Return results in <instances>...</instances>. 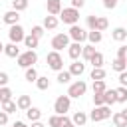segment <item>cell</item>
I'll return each mask as SVG.
<instances>
[{
    "instance_id": "obj_1",
    "label": "cell",
    "mask_w": 127,
    "mask_h": 127,
    "mask_svg": "<svg viewBox=\"0 0 127 127\" xmlns=\"http://www.w3.org/2000/svg\"><path fill=\"white\" fill-rule=\"evenodd\" d=\"M16 62H18V65L24 67V69L34 67V64L38 62V54H36V50H26V52H22V54L16 58Z\"/></svg>"
},
{
    "instance_id": "obj_2",
    "label": "cell",
    "mask_w": 127,
    "mask_h": 127,
    "mask_svg": "<svg viewBox=\"0 0 127 127\" xmlns=\"http://www.w3.org/2000/svg\"><path fill=\"white\" fill-rule=\"evenodd\" d=\"M46 64H48V67L54 69V71H62V69H64V58H62L60 52H56V50H52V52L46 56Z\"/></svg>"
},
{
    "instance_id": "obj_3",
    "label": "cell",
    "mask_w": 127,
    "mask_h": 127,
    "mask_svg": "<svg viewBox=\"0 0 127 127\" xmlns=\"http://www.w3.org/2000/svg\"><path fill=\"white\" fill-rule=\"evenodd\" d=\"M60 20L64 22V24H69V26H73V24H77V20H79V10H75V8H62V12H60Z\"/></svg>"
},
{
    "instance_id": "obj_4",
    "label": "cell",
    "mask_w": 127,
    "mask_h": 127,
    "mask_svg": "<svg viewBox=\"0 0 127 127\" xmlns=\"http://www.w3.org/2000/svg\"><path fill=\"white\" fill-rule=\"evenodd\" d=\"M85 91H87V83H85L83 79H77V81H73V83L69 85L67 97H69V99H77V97L85 95Z\"/></svg>"
},
{
    "instance_id": "obj_5",
    "label": "cell",
    "mask_w": 127,
    "mask_h": 127,
    "mask_svg": "<svg viewBox=\"0 0 127 127\" xmlns=\"http://www.w3.org/2000/svg\"><path fill=\"white\" fill-rule=\"evenodd\" d=\"M69 107H71V99H69L67 95H60V97L54 101V111H56V115H65V113L69 111Z\"/></svg>"
},
{
    "instance_id": "obj_6",
    "label": "cell",
    "mask_w": 127,
    "mask_h": 127,
    "mask_svg": "<svg viewBox=\"0 0 127 127\" xmlns=\"http://www.w3.org/2000/svg\"><path fill=\"white\" fill-rule=\"evenodd\" d=\"M91 121H103V119H109L111 117V107L109 105H99V107H93V111L87 115Z\"/></svg>"
},
{
    "instance_id": "obj_7",
    "label": "cell",
    "mask_w": 127,
    "mask_h": 127,
    "mask_svg": "<svg viewBox=\"0 0 127 127\" xmlns=\"http://www.w3.org/2000/svg\"><path fill=\"white\" fill-rule=\"evenodd\" d=\"M69 40H73V42H77V44H81V42H85L87 40V32L81 28V26H77V24H73V26H69Z\"/></svg>"
},
{
    "instance_id": "obj_8",
    "label": "cell",
    "mask_w": 127,
    "mask_h": 127,
    "mask_svg": "<svg viewBox=\"0 0 127 127\" xmlns=\"http://www.w3.org/2000/svg\"><path fill=\"white\" fill-rule=\"evenodd\" d=\"M8 38H10V42H12V44H20V42H24V38H26L24 28H22L20 24L10 26V30H8Z\"/></svg>"
},
{
    "instance_id": "obj_9",
    "label": "cell",
    "mask_w": 127,
    "mask_h": 127,
    "mask_svg": "<svg viewBox=\"0 0 127 127\" xmlns=\"http://www.w3.org/2000/svg\"><path fill=\"white\" fill-rule=\"evenodd\" d=\"M69 46V36L67 34H56L54 38H52V48L56 50V52H60V50H64V48H67Z\"/></svg>"
},
{
    "instance_id": "obj_10",
    "label": "cell",
    "mask_w": 127,
    "mask_h": 127,
    "mask_svg": "<svg viewBox=\"0 0 127 127\" xmlns=\"http://www.w3.org/2000/svg\"><path fill=\"white\" fill-rule=\"evenodd\" d=\"M46 10L50 16H60L62 12V0H48L46 2Z\"/></svg>"
},
{
    "instance_id": "obj_11",
    "label": "cell",
    "mask_w": 127,
    "mask_h": 127,
    "mask_svg": "<svg viewBox=\"0 0 127 127\" xmlns=\"http://www.w3.org/2000/svg\"><path fill=\"white\" fill-rule=\"evenodd\" d=\"M81 48H83V46H81V44H77V42L69 44V46H67V56H69V58L75 62V60L81 56Z\"/></svg>"
},
{
    "instance_id": "obj_12",
    "label": "cell",
    "mask_w": 127,
    "mask_h": 127,
    "mask_svg": "<svg viewBox=\"0 0 127 127\" xmlns=\"http://www.w3.org/2000/svg\"><path fill=\"white\" fill-rule=\"evenodd\" d=\"M87 119H89V117H87V113H85V111H75V113H73V117H71V123H73L75 127H81V125H85V123H87Z\"/></svg>"
},
{
    "instance_id": "obj_13",
    "label": "cell",
    "mask_w": 127,
    "mask_h": 127,
    "mask_svg": "<svg viewBox=\"0 0 127 127\" xmlns=\"http://www.w3.org/2000/svg\"><path fill=\"white\" fill-rule=\"evenodd\" d=\"M4 22H6L8 26H16V24L20 22V14H18L16 10H8V12L4 14Z\"/></svg>"
},
{
    "instance_id": "obj_14",
    "label": "cell",
    "mask_w": 127,
    "mask_h": 127,
    "mask_svg": "<svg viewBox=\"0 0 127 127\" xmlns=\"http://www.w3.org/2000/svg\"><path fill=\"white\" fill-rule=\"evenodd\" d=\"M16 107L22 109V111H28V109L32 107V99H30V95H20V97L16 99Z\"/></svg>"
},
{
    "instance_id": "obj_15",
    "label": "cell",
    "mask_w": 127,
    "mask_h": 127,
    "mask_svg": "<svg viewBox=\"0 0 127 127\" xmlns=\"http://www.w3.org/2000/svg\"><path fill=\"white\" fill-rule=\"evenodd\" d=\"M111 38H113L115 42H125V40H127V30L121 28V26H117V28L111 32Z\"/></svg>"
},
{
    "instance_id": "obj_16",
    "label": "cell",
    "mask_w": 127,
    "mask_h": 127,
    "mask_svg": "<svg viewBox=\"0 0 127 127\" xmlns=\"http://www.w3.org/2000/svg\"><path fill=\"white\" fill-rule=\"evenodd\" d=\"M4 54L8 56V58H18L22 52H20V48H18V44H8V46H4Z\"/></svg>"
},
{
    "instance_id": "obj_17",
    "label": "cell",
    "mask_w": 127,
    "mask_h": 127,
    "mask_svg": "<svg viewBox=\"0 0 127 127\" xmlns=\"http://www.w3.org/2000/svg\"><path fill=\"white\" fill-rule=\"evenodd\" d=\"M67 71H69L71 75H77V77H79V75H81V73L85 71V65H83L81 62H77V60H75V62H73V64L69 65V69H67Z\"/></svg>"
},
{
    "instance_id": "obj_18",
    "label": "cell",
    "mask_w": 127,
    "mask_h": 127,
    "mask_svg": "<svg viewBox=\"0 0 127 127\" xmlns=\"http://www.w3.org/2000/svg\"><path fill=\"white\" fill-rule=\"evenodd\" d=\"M58 22H60V20H58L56 16H50V14H48V16L44 18V30H56V28H58Z\"/></svg>"
},
{
    "instance_id": "obj_19",
    "label": "cell",
    "mask_w": 127,
    "mask_h": 127,
    "mask_svg": "<svg viewBox=\"0 0 127 127\" xmlns=\"http://www.w3.org/2000/svg\"><path fill=\"white\" fill-rule=\"evenodd\" d=\"M87 40H89L91 46H95V44H99V42L103 40V34L97 32V30H89V32H87Z\"/></svg>"
},
{
    "instance_id": "obj_20",
    "label": "cell",
    "mask_w": 127,
    "mask_h": 127,
    "mask_svg": "<svg viewBox=\"0 0 127 127\" xmlns=\"http://www.w3.org/2000/svg\"><path fill=\"white\" fill-rule=\"evenodd\" d=\"M103 62H105V58H103L101 52H95V54L91 56V60H89V64H91L93 67H103Z\"/></svg>"
},
{
    "instance_id": "obj_21",
    "label": "cell",
    "mask_w": 127,
    "mask_h": 127,
    "mask_svg": "<svg viewBox=\"0 0 127 127\" xmlns=\"http://www.w3.org/2000/svg\"><path fill=\"white\" fill-rule=\"evenodd\" d=\"M26 117L34 123V121H40V117H42V109H38V107H30L28 111H26Z\"/></svg>"
},
{
    "instance_id": "obj_22",
    "label": "cell",
    "mask_w": 127,
    "mask_h": 127,
    "mask_svg": "<svg viewBox=\"0 0 127 127\" xmlns=\"http://www.w3.org/2000/svg\"><path fill=\"white\" fill-rule=\"evenodd\" d=\"M38 44H40V40H38V38H34L32 34H28V36L24 38V46H26L28 50H36V48H38Z\"/></svg>"
},
{
    "instance_id": "obj_23",
    "label": "cell",
    "mask_w": 127,
    "mask_h": 127,
    "mask_svg": "<svg viewBox=\"0 0 127 127\" xmlns=\"http://www.w3.org/2000/svg\"><path fill=\"white\" fill-rule=\"evenodd\" d=\"M93 54H95V46H91V44H87V46H83V48H81V58H83L85 62H89Z\"/></svg>"
},
{
    "instance_id": "obj_24",
    "label": "cell",
    "mask_w": 127,
    "mask_h": 127,
    "mask_svg": "<svg viewBox=\"0 0 127 127\" xmlns=\"http://www.w3.org/2000/svg\"><path fill=\"white\" fill-rule=\"evenodd\" d=\"M89 77H91L93 81L105 79V69H103V67H93V69H91V73H89Z\"/></svg>"
},
{
    "instance_id": "obj_25",
    "label": "cell",
    "mask_w": 127,
    "mask_h": 127,
    "mask_svg": "<svg viewBox=\"0 0 127 127\" xmlns=\"http://www.w3.org/2000/svg\"><path fill=\"white\" fill-rule=\"evenodd\" d=\"M103 99H105V105L117 103V99H115V89H105V91H103Z\"/></svg>"
},
{
    "instance_id": "obj_26",
    "label": "cell",
    "mask_w": 127,
    "mask_h": 127,
    "mask_svg": "<svg viewBox=\"0 0 127 127\" xmlns=\"http://www.w3.org/2000/svg\"><path fill=\"white\" fill-rule=\"evenodd\" d=\"M115 99H117V103H125L127 101V87H117L115 89Z\"/></svg>"
},
{
    "instance_id": "obj_27",
    "label": "cell",
    "mask_w": 127,
    "mask_h": 127,
    "mask_svg": "<svg viewBox=\"0 0 127 127\" xmlns=\"http://www.w3.org/2000/svg\"><path fill=\"white\" fill-rule=\"evenodd\" d=\"M111 67L117 71V73H121V71H125L127 69V64L123 62V60H119V58H115L113 62H111Z\"/></svg>"
},
{
    "instance_id": "obj_28",
    "label": "cell",
    "mask_w": 127,
    "mask_h": 127,
    "mask_svg": "<svg viewBox=\"0 0 127 127\" xmlns=\"http://www.w3.org/2000/svg\"><path fill=\"white\" fill-rule=\"evenodd\" d=\"M24 77H26V81L36 83V79H38V71H36V67H28V69L24 71Z\"/></svg>"
},
{
    "instance_id": "obj_29",
    "label": "cell",
    "mask_w": 127,
    "mask_h": 127,
    "mask_svg": "<svg viewBox=\"0 0 127 127\" xmlns=\"http://www.w3.org/2000/svg\"><path fill=\"white\" fill-rule=\"evenodd\" d=\"M36 87L42 89V91H46V89L50 87V79H48L46 75H38V79H36Z\"/></svg>"
},
{
    "instance_id": "obj_30",
    "label": "cell",
    "mask_w": 127,
    "mask_h": 127,
    "mask_svg": "<svg viewBox=\"0 0 127 127\" xmlns=\"http://www.w3.org/2000/svg\"><path fill=\"white\" fill-rule=\"evenodd\" d=\"M56 79H58V83H62V85H64V83H69V79H71V73L62 69V71H58V77H56Z\"/></svg>"
},
{
    "instance_id": "obj_31",
    "label": "cell",
    "mask_w": 127,
    "mask_h": 127,
    "mask_svg": "<svg viewBox=\"0 0 127 127\" xmlns=\"http://www.w3.org/2000/svg\"><path fill=\"white\" fill-rule=\"evenodd\" d=\"M91 89H93V93H103V91L107 89V85H105V79H99V81H93V85H91Z\"/></svg>"
},
{
    "instance_id": "obj_32",
    "label": "cell",
    "mask_w": 127,
    "mask_h": 127,
    "mask_svg": "<svg viewBox=\"0 0 127 127\" xmlns=\"http://www.w3.org/2000/svg\"><path fill=\"white\" fill-rule=\"evenodd\" d=\"M0 105H2V111H6L8 115H10V113H16V109H18V107H16V101H4V103H0Z\"/></svg>"
},
{
    "instance_id": "obj_33",
    "label": "cell",
    "mask_w": 127,
    "mask_h": 127,
    "mask_svg": "<svg viewBox=\"0 0 127 127\" xmlns=\"http://www.w3.org/2000/svg\"><path fill=\"white\" fill-rule=\"evenodd\" d=\"M0 97H2V103H4V101H12V89H10L8 85L0 87Z\"/></svg>"
},
{
    "instance_id": "obj_34",
    "label": "cell",
    "mask_w": 127,
    "mask_h": 127,
    "mask_svg": "<svg viewBox=\"0 0 127 127\" xmlns=\"http://www.w3.org/2000/svg\"><path fill=\"white\" fill-rule=\"evenodd\" d=\"M113 123H115V127H127V121H125V117L121 115V111L113 113Z\"/></svg>"
},
{
    "instance_id": "obj_35",
    "label": "cell",
    "mask_w": 127,
    "mask_h": 127,
    "mask_svg": "<svg viewBox=\"0 0 127 127\" xmlns=\"http://www.w3.org/2000/svg\"><path fill=\"white\" fill-rule=\"evenodd\" d=\"M28 8V0H12V10L16 12H22Z\"/></svg>"
},
{
    "instance_id": "obj_36",
    "label": "cell",
    "mask_w": 127,
    "mask_h": 127,
    "mask_svg": "<svg viewBox=\"0 0 127 127\" xmlns=\"http://www.w3.org/2000/svg\"><path fill=\"white\" fill-rule=\"evenodd\" d=\"M107 26H109L107 18H103V16H97V24H95V30H97V32H103V30H107Z\"/></svg>"
},
{
    "instance_id": "obj_37",
    "label": "cell",
    "mask_w": 127,
    "mask_h": 127,
    "mask_svg": "<svg viewBox=\"0 0 127 127\" xmlns=\"http://www.w3.org/2000/svg\"><path fill=\"white\" fill-rule=\"evenodd\" d=\"M48 123H50V127H62V115H52L48 119Z\"/></svg>"
},
{
    "instance_id": "obj_38",
    "label": "cell",
    "mask_w": 127,
    "mask_h": 127,
    "mask_svg": "<svg viewBox=\"0 0 127 127\" xmlns=\"http://www.w3.org/2000/svg\"><path fill=\"white\" fill-rule=\"evenodd\" d=\"M85 24H87V28H89V30H95V24H97V16H95V14H91V16H87V20H85Z\"/></svg>"
},
{
    "instance_id": "obj_39",
    "label": "cell",
    "mask_w": 127,
    "mask_h": 127,
    "mask_svg": "<svg viewBox=\"0 0 127 127\" xmlns=\"http://www.w3.org/2000/svg\"><path fill=\"white\" fill-rule=\"evenodd\" d=\"M93 105H95V107H99V105H105L103 93H93Z\"/></svg>"
},
{
    "instance_id": "obj_40",
    "label": "cell",
    "mask_w": 127,
    "mask_h": 127,
    "mask_svg": "<svg viewBox=\"0 0 127 127\" xmlns=\"http://www.w3.org/2000/svg\"><path fill=\"white\" fill-rule=\"evenodd\" d=\"M117 58H119V60H123V62L127 64V46L117 48Z\"/></svg>"
},
{
    "instance_id": "obj_41",
    "label": "cell",
    "mask_w": 127,
    "mask_h": 127,
    "mask_svg": "<svg viewBox=\"0 0 127 127\" xmlns=\"http://www.w3.org/2000/svg\"><path fill=\"white\" fill-rule=\"evenodd\" d=\"M32 36L40 40V38L44 36V26H34V28H32Z\"/></svg>"
},
{
    "instance_id": "obj_42",
    "label": "cell",
    "mask_w": 127,
    "mask_h": 127,
    "mask_svg": "<svg viewBox=\"0 0 127 127\" xmlns=\"http://www.w3.org/2000/svg\"><path fill=\"white\" fill-rule=\"evenodd\" d=\"M8 81H10V77H8V73H6V71H0V87H4V85H8Z\"/></svg>"
},
{
    "instance_id": "obj_43",
    "label": "cell",
    "mask_w": 127,
    "mask_h": 127,
    "mask_svg": "<svg viewBox=\"0 0 127 127\" xmlns=\"http://www.w3.org/2000/svg\"><path fill=\"white\" fill-rule=\"evenodd\" d=\"M119 85L121 87H127V69L119 73Z\"/></svg>"
},
{
    "instance_id": "obj_44",
    "label": "cell",
    "mask_w": 127,
    "mask_h": 127,
    "mask_svg": "<svg viewBox=\"0 0 127 127\" xmlns=\"http://www.w3.org/2000/svg\"><path fill=\"white\" fill-rule=\"evenodd\" d=\"M117 2H119V0H103V6H105L107 10H113V8L117 6Z\"/></svg>"
},
{
    "instance_id": "obj_45",
    "label": "cell",
    "mask_w": 127,
    "mask_h": 127,
    "mask_svg": "<svg viewBox=\"0 0 127 127\" xmlns=\"http://www.w3.org/2000/svg\"><path fill=\"white\" fill-rule=\"evenodd\" d=\"M83 6H85V0H71V8L79 10V8H83Z\"/></svg>"
},
{
    "instance_id": "obj_46",
    "label": "cell",
    "mask_w": 127,
    "mask_h": 127,
    "mask_svg": "<svg viewBox=\"0 0 127 127\" xmlns=\"http://www.w3.org/2000/svg\"><path fill=\"white\" fill-rule=\"evenodd\" d=\"M62 127H75V125L71 123V119H69V117H65V115H62Z\"/></svg>"
},
{
    "instance_id": "obj_47",
    "label": "cell",
    "mask_w": 127,
    "mask_h": 127,
    "mask_svg": "<svg viewBox=\"0 0 127 127\" xmlns=\"http://www.w3.org/2000/svg\"><path fill=\"white\" fill-rule=\"evenodd\" d=\"M8 123V113L6 111H0V127H4Z\"/></svg>"
},
{
    "instance_id": "obj_48",
    "label": "cell",
    "mask_w": 127,
    "mask_h": 127,
    "mask_svg": "<svg viewBox=\"0 0 127 127\" xmlns=\"http://www.w3.org/2000/svg\"><path fill=\"white\" fill-rule=\"evenodd\" d=\"M12 127H28V125H26V123H24V121H16V123H14V125H12Z\"/></svg>"
},
{
    "instance_id": "obj_49",
    "label": "cell",
    "mask_w": 127,
    "mask_h": 127,
    "mask_svg": "<svg viewBox=\"0 0 127 127\" xmlns=\"http://www.w3.org/2000/svg\"><path fill=\"white\" fill-rule=\"evenodd\" d=\"M32 127H46V125H44L42 121H34V123H32Z\"/></svg>"
},
{
    "instance_id": "obj_50",
    "label": "cell",
    "mask_w": 127,
    "mask_h": 127,
    "mask_svg": "<svg viewBox=\"0 0 127 127\" xmlns=\"http://www.w3.org/2000/svg\"><path fill=\"white\" fill-rule=\"evenodd\" d=\"M121 115H123V117H125V121H127V109H123V111H121Z\"/></svg>"
},
{
    "instance_id": "obj_51",
    "label": "cell",
    "mask_w": 127,
    "mask_h": 127,
    "mask_svg": "<svg viewBox=\"0 0 127 127\" xmlns=\"http://www.w3.org/2000/svg\"><path fill=\"white\" fill-rule=\"evenodd\" d=\"M2 52H4V44L0 42V54H2Z\"/></svg>"
},
{
    "instance_id": "obj_52",
    "label": "cell",
    "mask_w": 127,
    "mask_h": 127,
    "mask_svg": "<svg viewBox=\"0 0 127 127\" xmlns=\"http://www.w3.org/2000/svg\"><path fill=\"white\" fill-rule=\"evenodd\" d=\"M0 103H2V97H0Z\"/></svg>"
}]
</instances>
